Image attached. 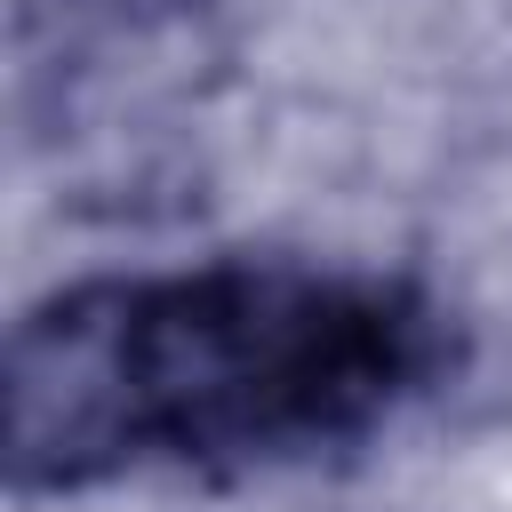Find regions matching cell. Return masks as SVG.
<instances>
[{"mask_svg": "<svg viewBox=\"0 0 512 512\" xmlns=\"http://www.w3.org/2000/svg\"><path fill=\"white\" fill-rule=\"evenodd\" d=\"M448 368L456 320L408 272L312 256L96 272L8 328V488L312 464L376 440Z\"/></svg>", "mask_w": 512, "mask_h": 512, "instance_id": "cell-1", "label": "cell"}, {"mask_svg": "<svg viewBox=\"0 0 512 512\" xmlns=\"http://www.w3.org/2000/svg\"><path fill=\"white\" fill-rule=\"evenodd\" d=\"M224 80L208 0H32L24 8V96L32 128L64 144V168L128 184V200L176 168L192 120Z\"/></svg>", "mask_w": 512, "mask_h": 512, "instance_id": "cell-2", "label": "cell"}]
</instances>
